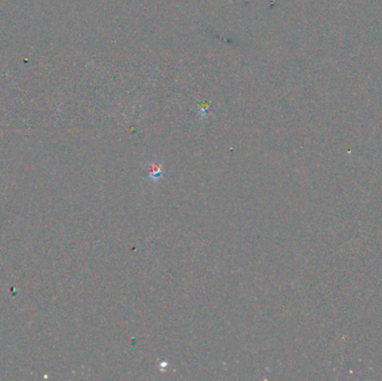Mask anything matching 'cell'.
<instances>
[{"label":"cell","instance_id":"1","mask_svg":"<svg viewBox=\"0 0 382 381\" xmlns=\"http://www.w3.org/2000/svg\"><path fill=\"white\" fill-rule=\"evenodd\" d=\"M162 172H164V169L158 164H151L148 167V178L152 179L153 181H156L162 177Z\"/></svg>","mask_w":382,"mask_h":381}]
</instances>
